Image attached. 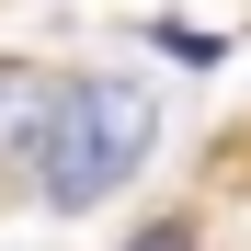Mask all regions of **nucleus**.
Listing matches in <instances>:
<instances>
[{"instance_id":"1","label":"nucleus","mask_w":251,"mask_h":251,"mask_svg":"<svg viewBox=\"0 0 251 251\" xmlns=\"http://www.w3.org/2000/svg\"><path fill=\"white\" fill-rule=\"evenodd\" d=\"M149 149H160L149 80H126V69H69L57 137H46V160H34V205H46V217H92L103 194H126V183L149 172Z\"/></svg>"},{"instance_id":"2","label":"nucleus","mask_w":251,"mask_h":251,"mask_svg":"<svg viewBox=\"0 0 251 251\" xmlns=\"http://www.w3.org/2000/svg\"><path fill=\"white\" fill-rule=\"evenodd\" d=\"M57 103H69V69L0 57V172L34 183V160H46V137H57Z\"/></svg>"},{"instance_id":"3","label":"nucleus","mask_w":251,"mask_h":251,"mask_svg":"<svg viewBox=\"0 0 251 251\" xmlns=\"http://www.w3.org/2000/svg\"><path fill=\"white\" fill-rule=\"evenodd\" d=\"M114 251H205V228H194V217H137Z\"/></svg>"}]
</instances>
